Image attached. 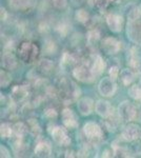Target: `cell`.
Returning <instances> with one entry per match:
<instances>
[{"mask_svg": "<svg viewBox=\"0 0 141 158\" xmlns=\"http://www.w3.org/2000/svg\"><path fill=\"white\" fill-rule=\"evenodd\" d=\"M27 133V126H25L23 122H16L13 126V134L16 137H24Z\"/></svg>", "mask_w": 141, "mask_h": 158, "instance_id": "22", "label": "cell"}, {"mask_svg": "<svg viewBox=\"0 0 141 158\" xmlns=\"http://www.w3.org/2000/svg\"><path fill=\"white\" fill-rule=\"evenodd\" d=\"M1 13H0V17H1V20L2 21H4L6 18H7V13H6V9H3V7H1Z\"/></svg>", "mask_w": 141, "mask_h": 158, "instance_id": "36", "label": "cell"}, {"mask_svg": "<svg viewBox=\"0 0 141 158\" xmlns=\"http://www.w3.org/2000/svg\"><path fill=\"white\" fill-rule=\"evenodd\" d=\"M37 68L40 73L47 75V74H50L52 72V70L54 69V63H53V61H51L48 59H42L38 62Z\"/></svg>", "mask_w": 141, "mask_h": 158, "instance_id": "21", "label": "cell"}, {"mask_svg": "<svg viewBox=\"0 0 141 158\" xmlns=\"http://www.w3.org/2000/svg\"><path fill=\"white\" fill-rule=\"evenodd\" d=\"M18 53H19V57L22 61L27 63H32L39 55V49L35 43L25 41L20 44Z\"/></svg>", "mask_w": 141, "mask_h": 158, "instance_id": "2", "label": "cell"}, {"mask_svg": "<svg viewBox=\"0 0 141 158\" xmlns=\"http://www.w3.org/2000/svg\"><path fill=\"white\" fill-rule=\"evenodd\" d=\"M0 156L1 157H3V158H9V157H11V154H10V151L6 149L4 146H1L0 147Z\"/></svg>", "mask_w": 141, "mask_h": 158, "instance_id": "35", "label": "cell"}, {"mask_svg": "<svg viewBox=\"0 0 141 158\" xmlns=\"http://www.w3.org/2000/svg\"><path fill=\"white\" fill-rule=\"evenodd\" d=\"M83 133L85 137L91 141H96L102 137V129L96 122L89 121L83 126Z\"/></svg>", "mask_w": 141, "mask_h": 158, "instance_id": "6", "label": "cell"}, {"mask_svg": "<svg viewBox=\"0 0 141 158\" xmlns=\"http://www.w3.org/2000/svg\"><path fill=\"white\" fill-rule=\"evenodd\" d=\"M75 19L80 23H86L89 19V13L83 9L77 10L75 13Z\"/></svg>", "mask_w": 141, "mask_h": 158, "instance_id": "24", "label": "cell"}, {"mask_svg": "<svg viewBox=\"0 0 141 158\" xmlns=\"http://www.w3.org/2000/svg\"><path fill=\"white\" fill-rule=\"evenodd\" d=\"M77 109L78 112L82 116H89L92 114L94 110V100L89 97H84L78 100L77 103Z\"/></svg>", "mask_w": 141, "mask_h": 158, "instance_id": "11", "label": "cell"}, {"mask_svg": "<svg viewBox=\"0 0 141 158\" xmlns=\"http://www.w3.org/2000/svg\"><path fill=\"white\" fill-rule=\"evenodd\" d=\"M114 152H110L109 150H106L103 153H102V157H112V156H114Z\"/></svg>", "mask_w": 141, "mask_h": 158, "instance_id": "37", "label": "cell"}, {"mask_svg": "<svg viewBox=\"0 0 141 158\" xmlns=\"http://www.w3.org/2000/svg\"><path fill=\"white\" fill-rule=\"evenodd\" d=\"M73 76L81 82H92L95 79V74L88 65H78L73 70Z\"/></svg>", "mask_w": 141, "mask_h": 158, "instance_id": "5", "label": "cell"}, {"mask_svg": "<svg viewBox=\"0 0 141 158\" xmlns=\"http://www.w3.org/2000/svg\"><path fill=\"white\" fill-rule=\"evenodd\" d=\"M1 65L6 70H14L17 67V58L12 52H6L2 55Z\"/></svg>", "mask_w": 141, "mask_h": 158, "instance_id": "16", "label": "cell"}, {"mask_svg": "<svg viewBox=\"0 0 141 158\" xmlns=\"http://www.w3.org/2000/svg\"><path fill=\"white\" fill-rule=\"evenodd\" d=\"M135 72L132 69H123L120 72V79L124 85H130L135 80Z\"/></svg>", "mask_w": 141, "mask_h": 158, "instance_id": "19", "label": "cell"}, {"mask_svg": "<svg viewBox=\"0 0 141 158\" xmlns=\"http://www.w3.org/2000/svg\"><path fill=\"white\" fill-rule=\"evenodd\" d=\"M58 95L64 104H70L77 100L80 95V90L70 79L62 78L59 82Z\"/></svg>", "mask_w": 141, "mask_h": 158, "instance_id": "1", "label": "cell"}, {"mask_svg": "<svg viewBox=\"0 0 141 158\" xmlns=\"http://www.w3.org/2000/svg\"><path fill=\"white\" fill-rule=\"evenodd\" d=\"M95 111L99 116H101L102 118H109L113 114V108L111 106L109 101L100 99L95 104Z\"/></svg>", "mask_w": 141, "mask_h": 158, "instance_id": "12", "label": "cell"}, {"mask_svg": "<svg viewBox=\"0 0 141 158\" xmlns=\"http://www.w3.org/2000/svg\"><path fill=\"white\" fill-rule=\"evenodd\" d=\"M123 23H124V19L121 15L109 14L106 16V24L113 33L121 32L122 27H123Z\"/></svg>", "mask_w": 141, "mask_h": 158, "instance_id": "9", "label": "cell"}, {"mask_svg": "<svg viewBox=\"0 0 141 158\" xmlns=\"http://www.w3.org/2000/svg\"><path fill=\"white\" fill-rule=\"evenodd\" d=\"M12 94L16 101H22L29 96V89L27 85H15L12 90Z\"/></svg>", "mask_w": 141, "mask_h": 158, "instance_id": "17", "label": "cell"}, {"mask_svg": "<svg viewBox=\"0 0 141 158\" xmlns=\"http://www.w3.org/2000/svg\"><path fill=\"white\" fill-rule=\"evenodd\" d=\"M117 90V85L115 82V79L112 77H106L100 80L98 85V91L100 95L103 97H112Z\"/></svg>", "mask_w": 141, "mask_h": 158, "instance_id": "3", "label": "cell"}, {"mask_svg": "<svg viewBox=\"0 0 141 158\" xmlns=\"http://www.w3.org/2000/svg\"><path fill=\"white\" fill-rule=\"evenodd\" d=\"M13 134V127L7 122L1 123L0 126V135H1V138L6 139L9 137H11Z\"/></svg>", "mask_w": 141, "mask_h": 158, "instance_id": "23", "label": "cell"}, {"mask_svg": "<svg viewBox=\"0 0 141 158\" xmlns=\"http://www.w3.org/2000/svg\"><path fill=\"white\" fill-rule=\"evenodd\" d=\"M118 114L119 116L123 119L124 121H132L135 119L137 111H136L135 106L130 101L125 100L123 102H121L118 106Z\"/></svg>", "mask_w": 141, "mask_h": 158, "instance_id": "4", "label": "cell"}, {"mask_svg": "<svg viewBox=\"0 0 141 158\" xmlns=\"http://www.w3.org/2000/svg\"><path fill=\"white\" fill-rule=\"evenodd\" d=\"M74 156H75V155H73V152H66V155H65V157H74Z\"/></svg>", "mask_w": 141, "mask_h": 158, "instance_id": "38", "label": "cell"}, {"mask_svg": "<svg viewBox=\"0 0 141 158\" xmlns=\"http://www.w3.org/2000/svg\"><path fill=\"white\" fill-rule=\"evenodd\" d=\"M57 115H58L57 111H56L55 109H53V108H48L44 111V116L47 117V118L53 119V118H56Z\"/></svg>", "mask_w": 141, "mask_h": 158, "instance_id": "33", "label": "cell"}, {"mask_svg": "<svg viewBox=\"0 0 141 158\" xmlns=\"http://www.w3.org/2000/svg\"><path fill=\"white\" fill-rule=\"evenodd\" d=\"M62 121L68 129H76L78 127V119L76 114L71 109L65 108L62 111Z\"/></svg>", "mask_w": 141, "mask_h": 158, "instance_id": "13", "label": "cell"}, {"mask_svg": "<svg viewBox=\"0 0 141 158\" xmlns=\"http://www.w3.org/2000/svg\"><path fill=\"white\" fill-rule=\"evenodd\" d=\"M129 62V65L132 70H134L136 73L141 74V57L138 54H132L130 55V58L127 60Z\"/></svg>", "mask_w": 141, "mask_h": 158, "instance_id": "20", "label": "cell"}, {"mask_svg": "<svg viewBox=\"0 0 141 158\" xmlns=\"http://www.w3.org/2000/svg\"><path fill=\"white\" fill-rule=\"evenodd\" d=\"M94 1L100 11H106V7L110 6V3L115 1V0H94Z\"/></svg>", "mask_w": 141, "mask_h": 158, "instance_id": "31", "label": "cell"}, {"mask_svg": "<svg viewBox=\"0 0 141 158\" xmlns=\"http://www.w3.org/2000/svg\"><path fill=\"white\" fill-rule=\"evenodd\" d=\"M129 95L135 100H141V86L134 85L129 89Z\"/></svg>", "mask_w": 141, "mask_h": 158, "instance_id": "27", "label": "cell"}, {"mask_svg": "<svg viewBox=\"0 0 141 158\" xmlns=\"http://www.w3.org/2000/svg\"><path fill=\"white\" fill-rule=\"evenodd\" d=\"M52 154V147L47 140H40L35 147V155L40 158L50 157Z\"/></svg>", "mask_w": 141, "mask_h": 158, "instance_id": "14", "label": "cell"}, {"mask_svg": "<svg viewBox=\"0 0 141 158\" xmlns=\"http://www.w3.org/2000/svg\"><path fill=\"white\" fill-rule=\"evenodd\" d=\"M114 149V156L115 157H129V153H127L126 150L122 147H119V146H114L113 147Z\"/></svg>", "mask_w": 141, "mask_h": 158, "instance_id": "29", "label": "cell"}, {"mask_svg": "<svg viewBox=\"0 0 141 158\" xmlns=\"http://www.w3.org/2000/svg\"><path fill=\"white\" fill-rule=\"evenodd\" d=\"M0 77H1V79H0V85H1V88L6 89L10 85V83L12 82V76L10 75L6 71L1 70V72H0Z\"/></svg>", "mask_w": 141, "mask_h": 158, "instance_id": "25", "label": "cell"}, {"mask_svg": "<svg viewBox=\"0 0 141 158\" xmlns=\"http://www.w3.org/2000/svg\"><path fill=\"white\" fill-rule=\"evenodd\" d=\"M56 31H57L62 37H65L66 35H68V31H70V27H68V24L64 23V22H61V23H59L57 27H56Z\"/></svg>", "mask_w": 141, "mask_h": 158, "instance_id": "30", "label": "cell"}, {"mask_svg": "<svg viewBox=\"0 0 141 158\" xmlns=\"http://www.w3.org/2000/svg\"><path fill=\"white\" fill-rule=\"evenodd\" d=\"M140 120H141V114H140Z\"/></svg>", "mask_w": 141, "mask_h": 158, "instance_id": "40", "label": "cell"}, {"mask_svg": "<svg viewBox=\"0 0 141 158\" xmlns=\"http://www.w3.org/2000/svg\"><path fill=\"white\" fill-rule=\"evenodd\" d=\"M51 135H52L54 141L56 143L60 144L63 147H68L71 144V138L68 135V132L62 127H53V130L51 131Z\"/></svg>", "mask_w": 141, "mask_h": 158, "instance_id": "7", "label": "cell"}, {"mask_svg": "<svg viewBox=\"0 0 141 158\" xmlns=\"http://www.w3.org/2000/svg\"><path fill=\"white\" fill-rule=\"evenodd\" d=\"M109 74H110V77H112L113 79H117L118 75H119V69H118V67H112L110 69Z\"/></svg>", "mask_w": 141, "mask_h": 158, "instance_id": "34", "label": "cell"}, {"mask_svg": "<svg viewBox=\"0 0 141 158\" xmlns=\"http://www.w3.org/2000/svg\"><path fill=\"white\" fill-rule=\"evenodd\" d=\"M106 61L103 60V58L101 57L100 55H96L93 60V64H92V71H93V73L95 74V76L96 75H100V74H102L104 72V70H106Z\"/></svg>", "mask_w": 141, "mask_h": 158, "instance_id": "18", "label": "cell"}, {"mask_svg": "<svg viewBox=\"0 0 141 158\" xmlns=\"http://www.w3.org/2000/svg\"><path fill=\"white\" fill-rule=\"evenodd\" d=\"M53 6L58 10H62L68 6V0H52Z\"/></svg>", "mask_w": 141, "mask_h": 158, "instance_id": "32", "label": "cell"}, {"mask_svg": "<svg viewBox=\"0 0 141 158\" xmlns=\"http://www.w3.org/2000/svg\"><path fill=\"white\" fill-rule=\"evenodd\" d=\"M102 50L106 53V54H116L121 49V43L118 41L116 38L114 37H106L102 40L101 42Z\"/></svg>", "mask_w": 141, "mask_h": 158, "instance_id": "10", "label": "cell"}, {"mask_svg": "<svg viewBox=\"0 0 141 158\" xmlns=\"http://www.w3.org/2000/svg\"><path fill=\"white\" fill-rule=\"evenodd\" d=\"M86 38H88L89 44H91V45L96 44V43L98 42L99 39H100V32L97 29L91 30L88 33V37H86Z\"/></svg>", "mask_w": 141, "mask_h": 158, "instance_id": "26", "label": "cell"}, {"mask_svg": "<svg viewBox=\"0 0 141 158\" xmlns=\"http://www.w3.org/2000/svg\"><path fill=\"white\" fill-rule=\"evenodd\" d=\"M73 63H75V58L74 56L70 54L68 52H64L62 55V58H61V65L62 67H71Z\"/></svg>", "mask_w": 141, "mask_h": 158, "instance_id": "28", "label": "cell"}, {"mask_svg": "<svg viewBox=\"0 0 141 158\" xmlns=\"http://www.w3.org/2000/svg\"><path fill=\"white\" fill-rule=\"evenodd\" d=\"M35 0H9L11 9L15 11H27L34 6Z\"/></svg>", "mask_w": 141, "mask_h": 158, "instance_id": "15", "label": "cell"}, {"mask_svg": "<svg viewBox=\"0 0 141 158\" xmlns=\"http://www.w3.org/2000/svg\"><path fill=\"white\" fill-rule=\"evenodd\" d=\"M139 85L141 86V80H140V82H139Z\"/></svg>", "mask_w": 141, "mask_h": 158, "instance_id": "39", "label": "cell"}, {"mask_svg": "<svg viewBox=\"0 0 141 158\" xmlns=\"http://www.w3.org/2000/svg\"><path fill=\"white\" fill-rule=\"evenodd\" d=\"M121 136L125 141H134L141 136V129L135 123H129L121 132Z\"/></svg>", "mask_w": 141, "mask_h": 158, "instance_id": "8", "label": "cell"}]
</instances>
